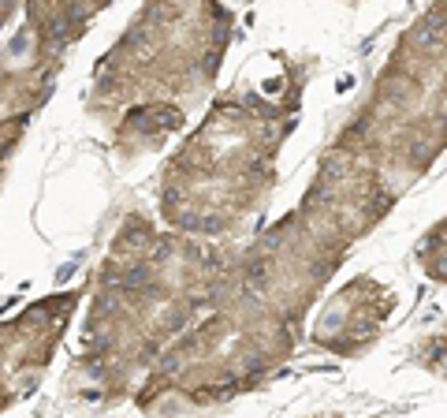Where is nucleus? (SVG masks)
<instances>
[{
  "label": "nucleus",
  "mask_w": 447,
  "mask_h": 418,
  "mask_svg": "<svg viewBox=\"0 0 447 418\" xmlns=\"http://www.w3.org/2000/svg\"><path fill=\"white\" fill-rule=\"evenodd\" d=\"M26 52H30V30L23 27V30H19V38H12V45H8V57H12V60H23Z\"/></svg>",
  "instance_id": "1"
}]
</instances>
